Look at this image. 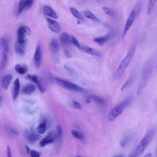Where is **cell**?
<instances>
[{"label":"cell","mask_w":157,"mask_h":157,"mask_svg":"<svg viewBox=\"0 0 157 157\" xmlns=\"http://www.w3.org/2000/svg\"><path fill=\"white\" fill-rule=\"evenodd\" d=\"M153 68V65L151 62H148L145 65L138 87L137 91L138 95L141 94L146 86L152 74Z\"/></svg>","instance_id":"cell-1"},{"label":"cell","mask_w":157,"mask_h":157,"mask_svg":"<svg viewBox=\"0 0 157 157\" xmlns=\"http://www.w3.org/2000/svg\"><path fill=\"white\" fill-rule=\"evenodd\" d=\"M135 47L136 46L135 45L130 48L126 56L120 64L114 75V79L115 80H118L119 79L123 74L126 68L134 57Z\"/></svg>","instance_id":"cell-2"},{"label":"cell","mask_w":157,"mask_h":157,"mask_svg":"<svg viewBox=\"0 0 157 157\" xmlns=\"http://www.w3.org/2000/svg\"><path fill=\"white\" fill-rule=\"evenodd\" d=\"M132 98L128 97L114 108L109 113L108 118L110 121H113L119 116L124 109L130 104Z\"/></svg>","instance_id":"cell-3"},{"label":"cell","mask_w":157,"mask_h":157,"mask_svg":"<svg viewBox=\"0 0 157 157\" xmlns=\"http://www.w3.org/2000/svg\"><path fill=\"white\" fill-rule=\"evenodd\" d=\"M56 80L60 85L69 91L78 92H86V90L81 87L69 81L56 78Z\"/></svg>","instance_id":"cell-4"},{"label":"cell","mask_w":157,"mask_h":157,"mask_svg":"<svg viewBox=\"0 0 157 157\" xmlns=\"http://www.w3.org/2000/svg\"><path fill=\"white\" fill-rule=\"evenodd\" d=\"M25 78L26 79L33 82L41 93L44 94L46 90V87L41 78L38 75L36 74L31 75L28 74L25 76Z\"/></svg>","instance_id":"cell-5"},{"label":"cell","mask_w":157,"mask_h":157,"mask_svg":"<svg viewBox=\"0 0 157 157\" xmlns=\"http://www.w3.org/2000/svg\"><path fill=\"white\" fill-rule=\"evenodd\" d=\"M30 29L27 26H22L18 30L17 32V42L20 44L26 43V35H30L31 34Z\"/></svg>","instance_id":"cell-6"},{"label":"cell","mask_w":157,"mask_h":157,"mask_svg":"<svg viewBox=\"0 0 157 157\" xmlns=\"http://www.w3.org/2000/svg\"><path fill=\"white\" fill-rule=\"evenodd\" d=\"M138 13L135 10H133L131 12L125 25L122 35V37L123 38L124 37L131 27H132Z\"/></svg>","instance_id":"cell-7"},{"label":"cell","mask_w":157,"mask_h":157,"mask_svg":"<svg viewBox=\"0 0 157 157\" xmlns=\"http://www.w3.org/2000/svg\"><path fill=\"white\" fill-rule=\"evenodd\" d=\"M56 135L54 132L51 131L39 142V145L41 147L53 143L55 141Z\"/></svg>","instance_id":"cell-8"},{"label":"cell","mask_w":157,"mask_h":157,"mask_svg":"<svg viewBox=\"0 0 157 157\" xmlns=\"http://www.w3.org/2000/svg\"><path fill=\"white\" fill-rule=\"evenodd\" d=\"M33 0H22L19 2L18 7V14H20L22 11H27L33 5Z\"/></svg>","instance_id":"cell-9"},{"label":"cell","mask_w":157,"mask_h":157,"mask_svg":"<svg viewBox=\"0 0 157 157\" xmlns=\"http://www.w3.org/2000/svg\"><path fill=\"white\" fill-rule=\"evenodd\" d=\"M46 20L48 28L52 32L58 33L61 31V27L56 21L50 18H47Z\"/></svg>","instance_id":"cell-10"},{"label":"cell","mask_w":157,"mask_h":157,"mask_svg":"<svg viewBox=\"0 0 157 157\" xmlns=\"http://www.w3.org/2000/svg\"><path fill=\"white\" fill-rule=\"evenodd\" d=\"M42 51L41 46L40 44L38 45L34 56V62L35 68H39L41 65L42 58Z\"/></svg>","instance_id":"cell-11"},{"label":"cell","mask_w":157,"mask_h":157,"mask_svg":"<svg viewBox=\"0 0 157 157\" xmlns=\"http://www.w3.org/2000/svg\"><path fill=\"white\" fill-rule=\"evenodd\" d=\"M155 132L154 129H151L142 139L140 144L146 148L151 142Z\"/></svg>","instance_id":"cell-12"},{"label":"cell","mask_w":157,"mask_h":157,"mask_svg":"<svg viewBox=\"0 0 157 157\" xmlns=\"http://www.w3.org/2000/svg\"><path fill=\"white\" fill-rule=\"evenodd\" d=\"M20 86L19 78H17L13 82L12 90V97L14 101H15L18 96Z\"/></svg>","instance_id":"cell-13"},{"label":"cell","mask_w":157,"mask_h":157,"mask_svg":"<svg viewBox=\"0 0 157 157\" xmlns=\"http://www.w3.org/2000/svg\"><path fill=\"white\" fill-rule=\"evenodd\" d=\"M49 49L52 54H57L59 53L60 48L59 43L55 39H52L49 44Z\"/></svg>","instance_id":"cell-14"},{"label":"cell","mask_w":157,"mask_h":157,"mask_svg":"<svg viewBox=\"0 0 157 157\" xmlns=\"http://www.w3.org/2000/svg\"><path fill=\"white\" fill-rule=\"evenodd\" d=\"M25 134L28 141L31 143L38 142L41 139V137L39 134L35 133H30L28 130L25 131Z\"/></svg>","instance_id":"cell-15"},{"label":"cell","mask_w":157,"mask_h":157,"mask_svg":"<svg viewBox=\"0 0 157 157\" xmlns=\"http://www.w3.org/2000/svg\"><path fill=\"white\" fill-rule=\"evenodd\" d=\"M135 75L134 72H132L130 74L127 80L122 87L121 91L123 90L132 85L135 81Z\"/></svg>","instance_id":"cell-16"},{"label":"cell","mask_w":157,"mask_h":157,"mask_svg":"<svg viewBox=\"0 0 157 157\" xmlns=\"http://www.w3.org/2000/svg\"><path fill=\"white\" fill-rule=\"evenodd\" d=\"M59 39L61 43L65 46L68 45L71 43V38L67 33L65 32L60 34Z\"/></svg>","instance_id":"cell-17"},{"label":"cell","mask_w":157,"mask_h":157,"mask_svg":"<svg viewBox=\"0 0 157 157\" xmlns=\"http://www.w3.org/2000/svg\"><path fill=\"white\" fill-rule=\"evenodd\" d=\"M36 90V87L33 85L30 84L25 85L22 89V93L25 95H32Z\"/></svg>","instance_id":"cell-18"},{"label":"cell","mask_w":157,"mask_h":157,"mask_svg":"<svg viewBox=\"0 0 157 157\" xmlns=\"http://www.w3.org/2000/svg\"><path fill=\"white\" fill-rule=\"evenodd\" d=\"M44 13L48 16L55 19H57L58 16L56 12L51 7L46 5L43 8Z\"/></svg>","instance_id":"cell-19"},{"label":"cell","mask_w":157,"mask_h":157,"mask_svg":"<svg viewBox=\"0 0 157 157\" xmlns=\"http://www.w3.org/2000/svg\"><path fill=\"white\" fill-rule=\"evenodd\" d=\"M82 49L88 54L98 57H101L102 56V54L100 52L90 47L84 46Z\"/></svg>","instance_id":"cell-20"},{"label":"cell","mask_w":157,"mask_h":157,"mask_svg":"<svg viewBox=\"0 0 157 157\" xmlns=\"http://www.w3.org/2000/svg\"><path fill=\"white\" fill-rule=\"evenodd\" d=\"M25 46L26 43L20 44L16 42L15 45V50L16 53L20 56L24 55L25 53Z\"/></svg>","instance_id":"cell-21"},{"label":"cell","mask_w":157,"mask_h":157,"mask_svg":"<svg viewBox=\"0 0 157 157\" xmlns=\"http://www.w3.org/2000/svg\"><path fill=\"white\" fill-rule=\"evenodd\" d=\"M12 78L13 76L10 74H7L4 77L2 81V87L4 90L8 89Z\"/></svg>","instance_id":"cell-22"},{"label":"cell","mask_w":157,"mask_h":157,"mask_svg":"<svg viewBox=\"0 0 157 157\" xmlns=\"http://www.w3.org/2000/svg\"><path fill=\"white\" fill-rule=\"evenodd\" d=\"M91 101H92L95 103L101 106H105L106 102L102 98L94 95H91L89 96Z\"/></svg>","instance_id":"cell-23"},{"label":"cell","mask_w":157,"mask_h":157,"mask_svg":"<svg viewBox=\"0 0 157 157\" xmlns=\"http://www.w3.org/2000/svg\"><path fill=\"white\" fill-rule=\"evenodd\" d=\"M15 71L19 74L24 75L27 73L28 70V67L25 65H22L19 64H16L15 66Z\"/></svg>","instance_id":"cell-24"},{"label":"cell","mask_w":157,"mask_h":157,"mask_svg":"<svg viewBox=\"0 0 157 157\" xmlns=\"http://www.w3.org/2000/svg\"><path fill=\"white\" fill-rule=\"evenodd\" d=\"M47 121L44 119L38 125L37 130L38 133L40 134H44L46 130Z\"/></svg>","instance_id":"cell-25"},{"label":"cell","mask_w":157,"mask_h":157,"mask_svg":"<svg viewBox=\"0 0 157 157\" xmlns=\"http://www.w3.org/2000/svg\"><path fill=\"white\" fill-rule=\"evenodd\" d=\"M110 38L109 35H106L103 36L95 38L94 41L99 45L102 46L108 41Z\"/></svg>","instance_id":"cell-26"},{"label":"cell","mask_w":157,"mask_h":157,"mask_svg":"<svg viewBox=\"0 0 157 157\" xmlns=\"http://www.w3.org/2000/svg\"><path fill=\"white\" fill-rule=\"evenodd\" d=\"M132 139V136L129 134L125 135L120 142V145L122 148L125 147Z\"/></svg>","instance_id":"cell-27"},{"label":"cell","mask_w":157,"mask_h":157,"mask_svg":"<svg viewBox=\"0 0 157 157\" xmlns=\"http://www.w3.org/2000/svg\"><path fill=\"white\" fill-rule=\"evenodd\" d=\"M157 1L155 0H149L148 1L147 8V14L150 15L153 12Z\"/></svg>","instance_id":"cell-28"},{"label":"cell","mask_w":157,"mask_h":157,"mask_svg":"<svg viewBox=\"0 0 157 157\" xmlns=\"http://www.w3.org/2000/svg\"><path fill=\"white\" fill-rule=\"evenodd\" d=\"M84 14L86 17L96 22H100L101 20L96 17L93 13L89 10H86Z\"/></svg>","instance_id":"cell-29"},{"label":"cell","mask_w":157,"mask_h":157,"mask_svg":"<svg viewBox=\"0 0 157 157\" xmlns=\"http://www.w3.org/2000/svg\"><path fill=\"white\" fill-rule=\"evenodd\" d=\"M71 133L75 138L82 141L85 140V137L84 135L80 132L73 130H72Z\"/></svg>","instance_id":"cell-30"},{"label":"cell","mask_w":157,"mask_h":157,"mask_svg":"<svg viewBox=\"0 0 157 157\" xmlns=\"http://www.w3.org/2000/svg\"><path fill=\"white\" fill-rule=\"evenodd\" d=\"M70 10L72 15L77 18L81 20L84 19L82 15L75 8L71 7L70 8Z\"/></svg>","instance_id":"cell-31"},{"label":"cell","mask_w":157,"mask_h":157,"mask_svg":"<svg viewBox=\"0 0 157 157\" xmlns=\"http://www.w3.org/2000/svg\"><path fill=\"white\" fill-rule=\"evenodd\" d=\"M102 9L104 12L109 15L112 17H115L116 15L115 12L109 8L104 7Z\"/></svg>","instance_id":"cell-32"},{"label":"cell","mask_w":157,"mask_h":157,"mask_svg":"<svg viewBox=\"0 0 157 157\" xmlns=\"http://www.w3.org/2000/svg\"><path fill=\"white\" fill-rule=\"evenodd\" d=\"M64 67L65 69L73 77L77 78L78 77V75L77 72L72 68L66 65H65Z\"/></svg>","instance_id":"cell-33"},{"label":"cell","mask_w":157,"mask_h":157,"mask_svg":"<svg viewBox=\"0 0 157 157\" xmlns=\"http://www.w3.org/2000/svg\"><path fill=\"white\" fill-rule=\"evenodd\" d=\"M1 46L3 50H9V47L8 42L5 38H2L1 39Z\"/></svg>","instance_id":"cell-34"},{"label":"cell","mask_w":157,"mask_h":157,"mask_svg":"<svg viewBox=\"0 0 157 157\" xmlns=\"http://www.w3.org/2000/svg\"><path fill=\"white\" fill-rule=\"evenodd\" d=\"M71 43L78 48L81 49L82 48L78 41L74 37H72L71 39Z\"/></svg>","instance_id":"cell-35"},{"label":"cell","mask_w":157,"mask_h":157,"mask_svg":"<svg viewBox=\"0 0 157 157\" xmlns=\"http://www.w3.org/2000/svg\"><path fill=\"white\" fill-rule=\"evenodd\" d=\"M72 105L74 108L77 109L82 110V108L81 104L75 101H73Z\"/></svg>","instance_id":"cell-36"},{"label":"cell","mask_w":157,"mask_h":157,"mask_svg":"<svg viewBox=\"0 0 157 157\" xmlns=\"http://www.w3.org/2000/svg\"><path fill=\"white\" fill-rule=\"evenodd\" d=\"M30 154L31 157H41V153L35 150L31 151Z\"/></svg>","instance_id":"cell-37"},{"label":"cell","mask_w":157,"mask_h":157,"mask_svg":"<svg viewBox=\"0 0 157 157\" xmlns=\"http://www.w3.org/2000/svg\"><path fill=\"white\" fill-rule=\"evenodd\" d=\"M57 136L58 138H60L62 135V127L60 125H57Z\"/></svg>","instance_id":"cell-38"},{"label":"cell","mask_w":157,"mask_h":157,"mask_svg":"<svg viewBox=\"0 0 157 157\" xmlns=\"http://www.w3.org/2000/svg\"><path fill=\"white\" fill-rule=\"evenodd\" d=\"M65 56L67 58H70L72 57V55L70 53V52L67 50H65L64 52Z\"/></svg>","instance_id":"cell-39"},{"label":"cell","mask_w":157,"mask_h":157,"mask_svg":"<svg viewBox=\"0 0 157 157\" xmlns=\"http://www.w3.org/2000/svg\"><path fill=\"white\" fill-rule=\"evenodd\" d=\"M7 157H12L11 148L9 145L7 147Z\"/></svg>","instance_id":"cell-40"},{"label":"cell","mask_w":157,"mask_h":157,"mask_svg":"<svg viewBox=\"0 0 157 157\" xmlns=\"http://www.w3.org/2000/svg\"><path fill=\"white\" fill-rule=\"evenodd\" d=\"M25 148L26 153H27V154H29L31 152L29 147L27 145H25Z\"/></svg>","instance_id":"cell-41"},{"label":"cell","mask_w":157,"mask_h":157,"mask_svg":"<svg viewBox=\"0 0 157 157\" xmlns=\"http://www.w3.org/2000/svg\"><path fill=\"white\" fill-rule=\"evenodd\" d=\"M11 130L12 133H13L15 135H18V132L16 130H15L14 129H11Z\"/></svg>","instance_id":"cell-42"},{"label":"cell","mask_w":157,"mask_h":157,"mask_svg":"<svg viewBox=\"0 0 157 157\" xmlns=\"http://www.w3.org/2000/svg\"><path fill=\"white\" fill-rule=\"evenodd\" d=\"M144 157H152V154L151 152H148L145 154Z\"/></svg>","instance_id":"cell-43"},{"label":"cell","mask_w":157,"mask_h":157,"mask_svg":"<svg viewBox=\"0 0 157 157\" xmlns=\"http://www.w3.org/2000/svg\"><path fill=\"white\" fill-rule=\"evenodd\" d=\"M85 101L87 103H90L91 101V100L89 98L88 96V97H87L86 98Z\"/></svg>","instance_id":"cell-44"},{"label":"cell","mask_w":157,"mask_h":157,"mask_svg":"<svg viewBox=\"0 0 157 157\" xmlns=\"http://www.w3.org/2000/svg\"><path fill=\"white\" fill-rule=\"evenodd\" d=\"M113 157H124V155L122 154H119L117 155H116Z\"/></svg>","instance_id":"cell-45"},{"label":"cell","mask_w":157,"mask_h":157,"mask_svg":"<svg viewBox=\"0 0 157 157\" xmlns=\"http://www.w3.org/2000/svg\"><path fill=\"white\" fill-rule=\"evenodd\" d=\"M76 157H83L81 156H77Z\"/></svg>","instance_id":"cell-46"},{"label":"cell","mask_w":157,"mask_h":157,"mask_svg":"<svg viewBox=\"0 0 157 157\" xmlns=\"http://www.w3.org/2000/svg\"><path fill=\"white\" fill-rule=\"evenodd\" d=\"M156 67H157V65H156Z\"/></svg>","instance_id":"cell-47"}]
</instances>
